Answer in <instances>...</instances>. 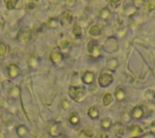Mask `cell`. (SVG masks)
I'll return each mask as SVG.
<instances>
[{
  "instance_id": "1",
  "label": "cell",
  "mask_w": 155,
  "mask_h": 138,
  "mask_svg": "<svg viewBox=\"0 0 155 138\" xmlns=\"http://www.w3.org/2000/svg\"><path fill=\"white\" fill-rule=\"evenodd\" d=\"M70 94L72 99L76 102H82L85 99V89L83 87H71Z\"/></svg>"
},
{
  "instance_id": "2",
  "label": "cell",
  "mask_w": 155,
  "mask_h": 138,
  "mask_svg": "<svg viewBox=\"0 0 155 138\" xmlns=\"http://www.w3.org/2000/svg\"><path fill=\"white\" fill-rule=\"evenodd\" d=\"M113 82V75L110 72L104 71L99 75V84L102 87H107Z\"/></svg>"
},
{
  "instance_id": "3",
  "label": "cell",
  "mask_w": 155,
  "mask_h": 138,
  "mask_svg": "<svg viewBox=\"0 0 155 138\" xmlns=\"http://www.w3.org/2000/svg\"><path fill=\"white\" fill-rule=\"evenodd\" d=\"M87 50L91 54V56L94 58H99L100 54H101V50H100V48H99V44L94 40H92L88 43Z\"/></svg>"
},
{
  "instance_id": "4",
  "label": "cell",
  "mask_w": 155,
  "mask_h": 138,
  "mask_svg": "<svg viewBox=\"0 0 155 138\" xmlns=\"http://www.w3.org/2000/svg\"><path fill=\"white\" fill-rule=\"evenodd\" d=\"M63 59V54L61 51L58 47H56L53 49V51L50 53V60L53 61L54 64L58 65L61 62Z\"/></svg>"
},
{
  "instance_id": "5",
  "label": "cell",
  "mask_w": 155,
  "mask_h": 138,
  "mask_svg": "<svg viewBox=\"0 0 155 138\" xmlns=\"http://www.w3.org/2000/svg\"><path fill=\"white\" fill-rule=\"evenodd\" d=\"M73 19H74V17H73L72 12L67 10L63 12L62 15L61 17V24L64 27L70 26V24H72Z\"/></svg>"
},
{
  "instance_id": "6",
  "label": "cell",
  "mask_w": 155,
  "mask_h": 138,
  "mask_svg": "<svg viewBox=\"0 0 155 138\" xmlns=\"http://www.w3.org/2000/svg\"><path fill=\"white\" fill-rule=\"evenodd\" d=\"M105 43L109 44V45H104V49L107 51V53H113L118 48V43L115 38H108Z\"/></svg>"
},
{
  "instance_id": "7",
  "label": "cell",
  "mask_w": 155,
  "mask_h": 138,
  "mask_svg": "<svg viewBox=\"0 0 155 138\" xmlns=\"http://www.w3.org/2000/svg\"><path fill=\"white\" fill-rule=\"evenodd\" d=\"M62 131V124L61 122H56L49 129V134L53 137L58 136Z\"/></svg>"
},
{
  "instance_id": "8",
  "label": "cell",
  "mask_w": 155,
  "mask_h": 138,
  "mask_svg": "<svg viewBox=\"0 0 155 138\" xmlns=\"http://www.w3.org/2000/svg\"><path fill=\"white\" fill-rule=\"evenodd\" d=\"M31 38V31L30 30H21L19 31L17 35V39L18 41H22V42H27Z\"/></svg>"
},
{
  "instance_id": "9",
  "label": "cell",
  "mask_w": 155,
  "mask_h": 138,
  "mask_svg": "<svg viewBox=\"0 0 155 138\" xmlns=\"http://www.w3.org/2000/svg\"><path fill=\"white\" fill-rule=\"evenodd\" d=\"M7 70H8V75L11 78H15L19 74V67L15 64H11Z\"/></svg>"
},
{
  "instance_id": "10",
  "label": "cell",
  "mask_w": 155,
  "mask_h": 138,
  "mask_svg": "<svg viewBox=\"0 0 155 138\" xmlns=\"http://www.w3.org/2000/svg\"><path fill=\"white\" fill-rule=\"evenodd\" d=\"M94 75L93 72L91 71H86L85 74L82 76V81L86 84H91L92 82H94Z\"/></svg>"
},
{
  "instance_id": "11",
  "label": "cell",
  "mask_w": 155,
  "mask_h": 138,
  "mask_svg": "<svg viewBox=\"0 0 155 138\" xmlns=\"http://www.w3.org/2000/svg\"><path fill=\"white\" fill-rule=\"evenodd\" d=\"M111 123H112V121H111V119L108 118V117H104V118H103L101 120H100V125H101L102 128H104V129H108V128L111 127Z\"/></svg>"
},
{
  "instance_id": "12",
  "label": "cell",
  "mask_w": 155,
  "mask_h": 138,
  "mask_svg": "<svg viewBox=\"0 0 155 138\" xmlns=\"http://www.w3.org/2000/svg\"><path fill=\"white\" fill-rule=\"evenodd\" d=\"M132 116H133V118L135 119H140L141 116H143V110L140 107L137 106L134 107L132 111Z\"/></svg>"
},
{
  "instance_id": "13",
  "label": "cell",
  "mask_w": 155,
  "mask_h": 138,
  "mask_svg": "<svg viewBox=\"0 0 155 138\" xmlns=\"http://www.w3.org/2000/svg\"><path fill=\"white\" fill-rule=\"evenodd\" d=\"M115 95H116V99H118L119 101L123 100L125 98V93H124V90L123 88L117 87L116 89V92H115Z\"/></svg>"
},
{
  "instance_id": "14",
  "label": "cell",
  "mask_w": 155,
  "mask_h": 138,
  "mask_svg": "<svg viewBox=\"0 0 155 138\" xmlns=\"http://www.w3.org/2000/svg\"><path fill=\"white\" fill-rule=\"evenodd\" d=\"M99 109L97 108L96 107H90L89 110H88V112H87V114H88V116L91 117V118L92 119H94L96 118V117H98V116H99Z\"/></svg>"
},
{
  "instance_id": "15",
  "label": "cell",
  "mask_w": 155,
  "mask_h": 138,
  "mask_svg": "<svg viewBox=\"0 0 155 138\" xmlns=\"http://www.w3.org/2000/svg\"><path fill=\"white\" fill-rule=\"evenodd\" d=\"M89 33L93 36H99L100 33H101V30L99 28V26H97V25H94V26H92L91 28H90Z\"/></svg>"
},
{
  "instance_id": "16",
  "label": "cell",
  "mask_w": 155,
  "mask_h": 138,
  "mask_svg": "<svg viewBox=\"0 0 155 138\" xmlns=\"http://www.w3.org/2000/svg\"><path fill=\"white\" fill-rule=\"evenodd\" d=\"M8 94L11 97H17L19 94V90L16 86H12L8 90Z\"/></svg>"
},
{
  "instance_id": "17",
  "label": "cell",
  "mask_w": 155,
  "mask_h": 138,
  "mask_svg": "<svg viewBox=\"0 0 155 138\" xmlns=\"http://www.w3.org/2000/svg\"><path fill=\"white\" fill-rule=\"evenodd\" d=\"M80 121V118L79 116H78V114L76 113V112H74L70 115V122L72 124H78V123H79Z\"/></svg>"
},
{
  "instance_id": "18",
  "label": "cell",
  "mask_w": 155,
  "mask_h": 138,
  "mask_svg": "<svg viewBox=\"0 0 155 138\" xmlns=\"http://www.w3.org/2000/svg\"><path fill=\"white\" fill-rule=\"evenodd\" d=\"M110 15H111V12H110L108 8H107V7L102 8L101 11H100V16H101L102 19H107L110 17Z\"/></svg>"
},
{
  "instance_id": "19",
  "label": "cell",
  "mask_w": 155,
  "mask_h": 138,
  "mask_svg": "<svg viewBox=\"0 0 155 138\" xmlns=\"http://www.w3.org/2000/svg\"><path fill=\"white\" fill-rule=\"evenodd\" d=\"M17 134L20 136H24L26 135L27 133H28V129L24 125H19L17 127L16 129Z\"/></svg>"
},
{
  "instance_id": "20",
  "label": "cell",
  "mask_w": 155,
  "mask_h": 138,
  "mask_svg": "<svg viewBox=\"0 0 155 138\" xmlns=\"http://www.w3.org/2000/svg\"><path fill=\"white\" fill-rule=\"evenodd\" d=\"M73 33L74 34L75 36L77 37H79V36H82V28L78 25V24H75L74 28H73Z\"/></svg>"
},
{
  "instance_id": "21",
  "label": "cell",
  "mask_w": 155,
  "mask_h": 138,
  "mask_svg": "<svg viewBox=\"0 0 155 138\" xmlns=\"http://www.w3.org/2000/svg\"><path fill=\"white\" fill-rule=\"evenodd\" d=\"M113 99H112V96H111V94H106L104 95V99H103V103H104V105L105 106H108L110 104H111V102H112Z\"/></svg>"
},
{
  "instance_id": "22",
  "label": "cell",
  "mask_w": 155,
  "mask_h": 138,
  "mask_svg": "<svg viewBox=\"0 0 155 138\" xmlns=\"http://www.w3.org/2000/svg\"><path fill=\"white\" fill-rule=\"evenodd\" d=\"M142 132L141 128L139 127L138 125H133L132 126L131 128V133H132V135L133 136H137L139 134H140Z\"/></svg>"
},
{
  "instance_id": "23",
  "label": "cell",
  "mask_w": 155,
  "mask_h": 138,
  "mask_svg": "<svg viewBox=\"0 0 155 138\" xmlns=\"http://www.w3.org/2000/svg\"><path fill=\"white\" fill-rule=\"evenodd\" d=\"M58 24H59V21H58V19H56V18H50V19H48V25L50 28H57L58 26Z\"/></svg>"
},
{
  "instance_id": "24",
  "label": "cell",
  "mask_w": 155,
  "mask_h": 138,
  "mask_svg": "<svg viewBox=\"0 0 155 138\" xmlns=\"http://www.w3.org/2000/svg\"><path fill=\"white\" fill-rule=\"evenodd\" d=\"M28 65L30 67H36V64H37V60H36V57H35V56H31V57L28 58Z\"/></svg>"
},
{
  "instance_id": "25",
  "label": "cell",
  "mask_w": 155,
  "mask_h": 138,
  "mask_svg": "<svg viewBox=\"0 0 155 138\" xmlns=\"http://www.w3.org/2000/svg\"><path fill=\"white\" fill-rule=\"evenodd\" d=\"M81 134H83L85 137L87 138H91L94 136V131L91 129H86L81 132Z\"/></svg>"
},
{
  "instance_id": "26",
  "label": "cell",
  "mask_w": 155,
  "mask_h": 138,
  "mask_svg": "<svg viewBox=\"0 0 155 138\" xmlns=\"http://www.w3.org/2000/svg\"><path fill=\"white\" fill-rule=\"evenodd\" d=\"M107 66L110 68V69H115L117 66V61L116 59H114V58L110 59V60H108L107 63Z\"/></svg>"
},
{
  "instance_id": "27",
  "label": "cell",
  "mask_w": 155,
  "mask_h": 138,
  "mask_svg": "<svg viewBox=\"0 0 155 138\" xmlns=\"http://www.w3.org/2000/svg\"><path fill=\"white\" fill-rule=\"evenodd\" d=\"M17 2H18L17 1H13V0L7 1V2H5V3H6V7L9 10L13 9V8H15V7L16 6Z\"/></svg>"
},
{
  "instance_id": "28",
  "label": "cell",
  "mask_w": 155,
  "mask_h": 138,
  "mask_svg": "<svg viewBox=\"0 0 155 138\" xmlns=\"http://www.w3.org/2000/svg\"><path fill=\"white\" fill-rule=\"evenodd\" d=\"M145 97L146 99H149V100H152L154 97V91L153 90H148L147 91L145 92Z\"/></svg>"
},
{
  "instance_id": "29",
  "label": "cell",
  "mask_w": 155,
  "mask_h": 138,
  "mask_svg": "<svg viewBox=\"0 0 155 138\" xmlns=\"http://www.w3.org/2000/svg\"><path fill=\"white\" fill-rule=\"evenodd\" d=\"M7 53V46L4 43H0V57H4Z\"/></svg>"
},
{
  "instance_id": "30",
  "label": "cell",
  "mask_w": 155,
  "mask_h": 138,
  "mask_svg": "<svg viewBox=\"0 0 155 138\" xmlns=\"http://www.w3.org/2000/svg\"><path fill=\"white\" fill-rule=\"evenodd\" d=\"M70 44L67 40H64L61 42V48H62L63 50H67L68 48H70Z\"/></svg>"
},
{
  "instance_id": "31",
  "label": "cell",
  "mask_w": 155,
  "mask_h": 138,
  "mask_svg": "<svg viewBox=\"0 0 155 138\" xmlns=\"http://www.w3.org/2000/svg\"><path fill=\"white\" fill-rule=\"evenodd\" d=\"M70 104L68 99H63L62 102H61V106H62V107L64 109L69 108V107H70Z\"/></svg>"
},
{
  "instance_id": "32",
  "label": "cell",
  "mask_w": 155,
  "mask_h": 138,
  "mask_svg": "<svg viewBox=\"0 0 155 138\" xmlns=\"http://www.w3.org/2000/svg\"><path fill=\"white\" fill-rule=\"evenodd\" d=\"M121 4L120 1H119V2H116V1H112V2H110V6H111V8H113V9H116V8H118L119 6Z\"/></svg>"
},
{
  "instance_id": "33",
  "label": "cell",
  "mask_w": 155,
  "mask_h": 138,
  "mask_svg": "<svg viewBox=\"0 0 155 138\" xmlns=\"http://www.w3.org/2000/svg\"><path fill=\"white\" fill-rule=\"evenodd\" d=\"M36 7V5L34 3V2H28L27 4V8L30 11H32V10H35Z\"/></svg>"
},
{
  "instance_id": "34",
  "label": "cell",
  "mask_w": 155,
  "mask_h": 138,
  "mask_svg": "<svg viewBox=\"0 0 155 138\" xmlns=\"http://www.w3.org/2000/svg\"><path fill=\"white\" fill-rule=\"evenodd\" d=\"M154 8H155V5L153 2H150V4L148 5V11H149L150 12H153V11L154 10Z\"/></svg>"
},
{
  "instance_id": "35",
  "label": "cell",
  "mask_w": 155,
  "mask_h": 138,
  "mask_svg": "<svg viewBox=\"0 0 155 138\" xmlns=\"http://www.w3.org/2000/svg\"><path fill=\"white\" fill-rule=\"evenodd\" d=\"M134 4L136 7H140L143 4V1H134Z\"/></svg>"
},
{
  "instance_id": "36",
  "label": "cell",
  "mask_w": 155,
  "mask_h": 138,
  "mask_svg": "<svg viewBox=\"0 0 155 138\" xmlns=\"http://www.w3.org/2000/svg\"><path fill=\"white\" fill-rule=\"evenodd\" d=\"M100 138H107V133H102Z\"/></svg>"
},
{
  "instance_id": "37",
  "label": "cell",
  "mask_w": 155,
  "mask_h": 138,
  "mask_svg": "<svg viewBox=\"0 0 155 138\" xmlns=\"http://www.w3.org/2000/svg\"><path fill=\"white\" fill-rule=\"evenodd\" d=\"M0 138H5L4 135H3V134H2V133H1V132H0Z\"/></svg>"
},
{
  "instance_id": "38",
  "label": "cell",
  "mask_w": 155,
  "mask_h": 138,
  "mask_svg": "<svg viewBox=\"0 0 155 138\" xmlns=\"http://www.w3.org/2000/svg\"><path fill=\"white\" fill-rule=\"evenodd\" d=\"M153 124H154V123H153H153H152V129H151L153 133H154V129H153Z\"/></svg>"
},
{
  "instance_id": "39",
  "label": "cell",
  "mask_w": 155,
  "mask_h": 138,
  "mask_svg": "<svg viewBox=\"0 0 155 138\" xmlns=\"http://www.w3.org/2000/svg\"><path fill=\"white\" fill-rule=\"evenodd\" d=\"M62 138H69V137H67V136H63Z\"/></svg>"
},
{
  "instance_id": "40",
  "label": "cell",
  "mask_w": 155,
  "mask_h": 138,
  "mask_svg": "<svg viewBox=\"0 0 155 138\" xmlns=\"http://www.w3.org/2000/svg\"><path fill=\"white\" fill-rule=\"evenodd\" d=\"M0 29H1V22H0Z\"/></svg>"
}]
</instances>
